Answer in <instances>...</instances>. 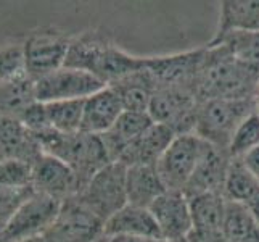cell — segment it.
<instances>
[{
  "label": "cell",
  "mask_w": 259,
  "mask_h": 242,
  "mask_svg": "<svg viewBox=\"0 0 259 242\" xmlns=\"http://www.w3.org/2000/svg\"><path fill=\"white\" fill-rule=\"evenodd\" d=\"M65 66L87 71L105 86H113L144 68L145 57L131 55L106 32L89 29L71 39Z\"/></svg>",
  "instance_id": "6da1fadb"
},
{
  "label": "cell",
  "mask_w": 259,
  "mask_h": 242,
  "mask_svg": "<svg viewBox=\"0 0 259 242\" xmlns=\"http://www.w3.org/2000/svg\"><path fill=\"white\" fill-rule=\"evenodd\" d=\"M203 63L195 79L200 102L212 98H256L259 71L242 65L224 46H204Z\"/></svg>",
  "instance_id": "7a4b0ae2"
},
{
  "label": "cell",
  "mask_w": 259,
  "mask_h": 242,
  "mask_svg": "<svg viewBox=\"0 0 259 242\" xmlns=\"http://www.w3.org/2000/svg\"><path fill=\"white\" fill-rule=\"evenodd\" d=\"M34 136L37 137L44 154L61 160L73 169L82 189L102 168L111 163L102 137L95 134L82 131L66 134L50 129Z\"/></svg>",
  "instance_id": "3957f363"
},
{
  "label": "cell",
  "mask_w": 259,
  "mask_h": 242,
  "mask_svg": "<svg viewBox=\"0 0 259 242\" xmlns=\"http://www.w3.org/2000/svg\"><path fill=\"white\" fill-rule=\"evenodd\" d=\"M256 110V98L204 100L198 109L195 134L208 144L227 150L238 124Z\"/></svg>",
  "instance_id": "277c9868"
},
{
  "label": "cell",
  "mask_w": 259,
  "mask_h": 242,
  "mask_svg": "<svg viewBox=\"0 0 259 242\" xmlns=\"http://www.w3.org/2000/svg\"><path fill=\"white\" fill-rule=\"evenodd\" d=\"M200 100L192 87H156L148 107L150 118L171 129L176 136L195 132Z\"/></svg>",
  "instance_id": "5b68a950"
},
{
  "label": "cell",
  "mask_w": 259,
  "mask_h": 242,
  "mask_svg": "<svg viewBox=\"0 0 259 242\" xmlns=\"http://www.w3.org/2000/svg\"><path fill=\"white\" fill-rule=\"evenodd\" d=\"M76 199L97 218L106 223L127 205L126 166L119 161L108 163L87 183Z\"/></svg>",
  "instance_id": "8992f818"
},
{
  "label": "cell",
  "mask_w": 259,
  "mask_h": 242,
  "mask_svg": "<svg viewBox=\"0 0 259 242\" xmlns=\"http://www.w3.org/2000/svg\"><path fill=\"white\" fill-rule=\"evenodd\" d=\"M71 36L57 28H40L32 31L23 46L24 73L37 81L65 66Z\"/></svg>",
  "instance_id": "52a82bcc"
},
{
  "label": "cell",
  "mask_w": 259,
  "mask_h": 242,
  "mask_svg": "<svg viewBox=\"0 0 259 242\" xmlns=\"http://www.w3.org/2000/svg\"><path fill=\"white\" fill-rule=\"evenodd\" d=\"M208 146V142L195 132L174 137L156 165L167 191L184 192Z\"/></svg>",
  "instance_id": "ba28073f"
},
{
  "label": "cell",
  "mask_w": 259,
  "mask_h": 242,
  "mask_svg": "<svg viewBox=\"0 0 259 242\" xmlns=\"http://www.w3.org/2000/svg\"><path fill=\"white\" fill-rule=\"evenodd\" d=\"M61 205L63 202L34 192L0 232V242H20L42 236L55 223Z\"/></svg>",
  "instance_id": "9c48e42d"
},
{
  "label": "cell",
  "mask_w": 259,
  "mask_h": 242,
  "mask_svg": "<svg viewBox=\"0 0 259 242\" xmlns=\"http://www.w3.org/2000/svg\"><path fill=\"white\" fill-rule=\"evenodd\" d=\"M106 87L100 79L82 70L63 66L35 81V100L42 103L85 100Z\"/></svg>",
  "instance_id": "30bf717a"
},
{
  "label": "cell",
  "mask_w": 259,
  "mask_h": 242,
  "mask_svg": "<svg viewBox=\"0 0 259 242\" xmlns=\"http://www.w3.org/2000/svg\"><path fill=\"white\" fill-rule=\"evenodd\" d=\"M105 223L87 210L76 197L61 205L55 223L44 232L47 242H95L103 237Z\"/></svg>",
  "instance_id": "8fae6325"
},
{
  "label": "cell",
  "mask_w": 259,
  "mask_h": 242,
  "mask_svg": "<svg viewBox=\"0 0 259 242\" xmlns=\"http://www.w3.org/2000/svg\"><path fill=\"white\" fill-rule=\"evenodd\" d=\"M206 47L171 53V55L147 57L145 68L153 78L156 87L185 86L195 91V79L198 76Z\"/></svg>",
  "instance_id": "7c38bea8"
},
{
  "label": "cell",
  "mask_w": 259,
  "mask_h": 242,
  "mask_svg": "<svg viewBox=\"0 0 259 242\" xmlns=\"http://www.w3.org/2000/svg\"><path fill=\"white\" fill-rule=\"evenodd\" d=\"M32 189L37 194L65 202L82 191L77 175L61 160L44 154L32 166Z\"/></svg>",
  "instance_id": "4fadbf2b"
},
{
  "label": "cell",
  "mask_w": 259,
  "mask_h": 242,
  "mask_svg": "<svg viewBox=\"0 0 259 242\" xmlns=\"http://www.w3.org/2000/svg\"><path fill=\"white\" fill-rule=\"evenodd\" d=\"M150 212L158 225L161 239L167 242L185 239L193 229L189 199L184 192L166 191L151 203Z\"/></svg>",
  "instance_id": "5bb4252c"
},
{
  "label": "cell",
  "mask_w": 259,
  "mask_h": 242,
  "mask_svg": "<svg viewBox=\"0 0 259 242\" xmlns=\"http://www.w3.org/2000/svg\"><path fill=\"white\" fill-rule=\"evenodd\" d=\"M232 157L224 149L208 146L193 176L184 189L187 199L200 194H222Z\"/></svg>",
  "instance_id": "9a60e30c"
},
{
  "label": "cell",
  "mask_w": 259,
  "mask_h": 242,
  "mask_svg": "<svg viewBox=\"0 0 259 242\" xmlns=\"http://www.w3.org/2000/svg\"><path fill=\"white\" fill-rule=\"evenodd\" d=\"M124 113L119 95L113 87H103L84 100L81 131L102 136L113 128V124Z\"/></svg>",
  "instance_id": "2e32d148"
},
{
  "label": "cell",
  "mask_w": 259,
  "mask_h": 242,
  "mask_svg": "<svg viewBox=\"0 0 259 242\" xmlns=\"http://www.w3.org/2000/svg\"><path fill=\"white\" fill-rule=\"evenodd\" d=\"M44 155L37 137L18 118H0V157L35 165Z\"/></svg>",
  "instance_id": "e0dca14e"
},
{
  "label": "cell",
  "mask_w": 259,
  "mask_h": 242,
  "mask_svg": "<svg viewBox=\"0 0 259 242\" xmlns=\"http://www.w3.org/2000/svg\"><path fill=\"white\" fill-rule=\"evenodd\" d=\"M103 237H155L161 239L150 209L127 203L105 223Z\"/></svg>",
  "instance_id": "ac0fdd59"
},
{
  "label": "cell",
  "mask_w": 259,
  "mask_h": 242,
  "mask_svg": "<svg viewBox=\"0 0 259 242\" xmlns=\"http://www.w3.org/2000/svg\"><path fill=\"white\" fill-rule=\"evenodd\" d=\"M176 134L163 126V124L153 123L151 126L137 137L132 144L124 150L119 158V163L124 166H136V165H158L159 158L163 157L166 149L171 146Z\"/></svg>",
  "instance_id": "d6986e66"
},
{
  "label": "cell",
  "mask_w": 259,
  "mask_h": 242,
  "mask_svg": "<svg viewBox=\"0 0 259 242\" xmlns=\"http://www.w3.org/2000/svg\"><path fill=\"white\" fill-rule=\"evenodd\" d=\"M153 123L155 121L150 118L148 113L124 112L119 120L113 124V128L100 136L111 163L119 161L124 150L137 137H140Z\"/></svg>",
  "instance_id": "ffe728a7"
},
{
  "label": "cell",
  "mask_w": 259,
  "mask_h": 242,
  "mask_svg": "<svg viewBox=\"0 0 259 242\" xmlns=\"http://www.w3.org/2000/svg\"><path fill=\"white\" fill-rule=\"evenodd\" d=\"M166 191V186L155 165L126 166L127 203L150 209L151 203Z\"/></svg>",
  "instance_id": "44dd1931"
},
{
  "label": "cell",
  "mask_w": 259,
  "mask_h": 242,
  "mask_svg": "<svg viewBox=\"0 0 259 242\" xmlns=\"http://www.w3.org/2000/svg\"><path fill=\"white\" fill-rule=\"evenodd\" d=\"M108 87H113L116 94L119 95L124 112L137 113H148L151 97H153V92L156 89L155 81L150 76L145 66Z\"/></svg>",
  "instance_id": "7402d4cb"
},
{
  "label": "cell",
  "mask_w": 259,
  "mask_h": 242,
  "mask_svg": "<svg viewBox=\"0 0 259 242\" xmlns=\"http://www.w3.org/2000/svg\"><path fill=\"white\" fill-rule=\"evenodd\" d=\"M234 31H259V0L221 2L219 26L212 39H219Z\"/></svg>",
  "instance_id": "603a6c76"
},
{
  "label": "cell",
  "mask_w": 259,
  "mask_h": 242,
  "mask_svg": "<svg viewBox=\"0 0 259 242\" xmlns=\"http://www.w3.org/2000/svg\"><path fill=\"white\" fill-rule=\"evenodd\" d=\"M35 102V81L26 73L0 83V118H18Z\"/></svg>",
  "instance_id": "cb8c5ba5"
},
{
  "label": "cell",
  "mask_w": 259,
  "mask_h": 242,
  "mask_svg": "<svg viewBox=\"0 0 259 242\" xmlns=\"http://www.w3.org/2000/svg\"><path fill=\"white\" fill-rule=\"evenodd\" d=\"M193 229L222 232L227 200L222 194H200L189 197Z\"/></svg>",
  "instance_id": "d4e9b609"
},
{
  "label": "cell",
  "mask_w": 259,
  "mask_h": 242,
  "mask_svg": "<svg viewBox=\"0 0 259 242\" xmlns=\"http://www.w3.org/2000/svg\"><path fill=\"white\" fill-rule=\"evenodd\" d=\"M208 46H224L237 61L259 71V31H234L211 39Z\"/></svg>",
  "instance_id": "484cf974"
},
{
  "label": "cell",
  "mask_w": 259,
  "mask_h": 242,
  "mask_svg": "<svg viewBox=\"0 0 259 242\" xmlns=\"http://www.w3.org/2000/svg\"><path fill=\"white\" fill-rule=\"evenodd\" d=\"M257 191H259L257 179L248 171L242 160L232 158L227 176H226L224 191H222L224 199L229 202L246 205L253 199Z\"/></svg>",
  "instance_id": "4316f807"
},
{
  "label": "cell",
  "mask_w": 259,
  "mask_h": 242,
  "mask_svg": "<svg viewBox=\"0 0 259 242\" xmlns=\"http://www.w3.org/2000/svg\"><path fill=\"white\" fill-rule=\"evenodd\" d=\"M50 129L58 132H79L82 124L84 100H65L46 103Z\"/></svg>",
  "instance_id": "83f0119b"
},
{
  "label": "cell",
  "mask_w": 259,
  "mask_h": 242,
  "mask_svg": "<svg viewBox=\"0 0 259 242\" xmlns=\"http://www.w3.org/2000/svg\"><path fill=\"white\" fill-rule=\"evenodd\" d=\"M259 146V112H253L238 124L230 139L227 152L232 158H242Z\"/></svg>",
  "instance_id": "f1b7e54d"
},
{
  "label": "cell",
  "mask_w": 259,
  "mask_h": 242,
  "mask_svg": "<svg viewBox=\"0 0 259 242\" xmlns=\"http://www.w3.org/2000/svg\"><path fill=\"white\" fill-rule=\"evenodd\" d=\"M0 186L32 187V165L15 158L0 160Z\"/></svg>",
  "instance_id": "f546056e"
},
{
  "label": "cell",
  "mask_w": 259,
  "mask_h": 242,
  "mask_svg": "<svg viewBox=\"0 0 259 242\" xmlns=\"http://www.w3.org/2000/svg\"><path fill=\"white\" fill-rule=\"evenodd\" d=\"M34 194L32 187H5L0 186V232L13 218L18 209Z\"/></svg>",
  "instance_id": "4dcf8cb0"
},
{
  "label": "cell",
  "mask_w": 259,
  "mask_h": 242,
  "mask_svg": "<svg viewBox=\"0 0 259 242\" xmlns=\"http://www.w3.org/2000/svg\"><path fill=\"white\" fill-rule=\"evenodd\" d=\"M24 73L23 46L7 44L0 47V83Z\"/></svg>",
  "instance_id": "1f68e13d"
},
{
  "label": "cell",
  "mask_w": 259,
  "mask_h": 242,
  "mask_svg": "<svg viewBox=\"0 0 259 242\" xmlns=\"http://www.w3.org/2000/svg\"><path fill=\"white\" fill-rule=\"evenodd\" d=\"M18 120H20L32 134H40V132L50 131L46 103H42V102L35 100L34 103H31L28 109L18 116Z\"/></svg>",
  "instance_id": "d6a6232c"
},
{
  "label": "cell",
  "mask_w": 259,
  "mask_h": 242,
  "mask_svg": "<svg viewBox=\"0 0 259 242\" xmlns=\"http://www.w3.org/2000/svg\"><path fill=\"white\" fill-rule=\"evenodd\" d=\"M185 239H187V242H227L222 232L198 231V229H192L190 234Z\"/></svg>",
  "instance_id": "836d02e7"
},
{
  "label": "cell",
  "mask_w": 259,
  "mask_h": 242,
  "mask_svg": "<svg viewBox=\"0 0 259 242\" xmlns=\"http://www.w3.org/2000/svg\"><path fill=\"white\" fill-rule=\"evenodd\" d=\"M240 160L243 161L246 169L257 179V183H259V146L254 147L253 150H249L248 154L243 155Z\"/></svg>",
  "instance_id": "e575fe53"
},
{
  "label": "cell",
  "mask_w": 259,
  "mask_h": 242,
  "mask_svg": "<svg viewBox=\"0 0 259 242\" xmlns=\"http://www.w3.org/2000/svg\"><path fill=\"white\" fill-rule=\"evenodd\" d=\"M106 242H167L164 239H155V237H110Z\"/></svg>",
  "instance_id": "d590c367"
},
{
  "label": "cell",
  "mask_w": 259,
  "mask_h": 242,
  "mask_svg": "<svg viewBox=\"0 0 259 242\" xmlns=\"http://www.w3.org/2000/svg\"><path fill=\"white\" fill-rule=\"evenodd\" d=\"M246 207H248V210H249V213L253 215V218L256 220V223L259 225V191L254 194V197L251 200H249L248 203H246Z\"/></svg>",
  "instance_id": "8d00e7d4"
},
{
  "label": "cell",
  "mask_w": 259,
  "mask_h": 242,
  "mask_svg": "<svg viewBox=\"0 0 259 242\" xmlns=\"http://www.w3.org/2000/svg\"><path fill=\"white\" fill-rule=\"evenodd\" d=\"M20 242H47V239L42 236H37V237H31V239H26V240H20Z\"/></svg>",
  "instance_id": "74e56055"
},
{
  "label": "cell",
  "mask_w": 259,
  "mask_h": 242,
  "mask_svg": "<svg viewBox=\"0 0 259 242\" xmlns=\"http://www.w3.org/2000/svg\"><path fill=\"white\" fill-rule=\"evenodd\" d=\"M256 109L259 112V86H257V92H256Z\"/></svg>",
  "instance_id": "f35d334b"
},
{
  "label": "cell",
  "mask_w": 259,
  "mask_h": 242,
  "mask_svg": "<svg viewBox=\"0 0 259 242\" xmlns=\"http://www.w3.org/2000/svg\"><path fill=\"white\" fill-rule=\"evenodd\" d=\"M174 242H187V239H181V240H174Z\"/></svg>",
  "instance_id": "ab89813d"
},
{
  "label": "cell",
  "mask_w": 259,
  "mask_h": 242,
  "mask_svg": "<svg viewBox=\"0 0 259 242\" xmlns=\"http://www.w3.org/2000/svg\"><path fill=\"white\" fill-rule=\"evenodd\" d=\"M0 160H2V157H0Z\"/></svg>",
  "instance_id": "60d3db41"
}]
</instances>
